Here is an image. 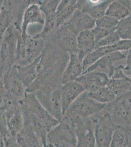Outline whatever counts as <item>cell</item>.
<instances>
[{"instance_id": "cell-26", "label": "cell", "mask_w": 131, "mask_h": 147, "mask_svg": "<svg viewBox=\"0 0 131 147\" xmlns=\"http://www.w3.org/2000/svg\"><path fill=\"white\" fill-rule=\"evenodd\" d=\"M77 9V5L67 7L56 12V28L65 24Z\"/></svg>"}, {"instance_id": "cell-7", "label": "cell", "mask_w": 131, "mask_h": 147, "mask_svg": "<svg viewBox=\"0 0 131 147\" xmlns=\"http://www.w3.org/2000/svg\"><path fill=\"white\" fill-rule=\"evenodd\" d=\"M108 112L116 125H131V91L117 98Z\"/></svg>"}, {"instance_id": "cell-20", "label": "cell", "mask_w": 131, "mask_h": 147, "mask_svg": "<svg viewBox=\"0 0 131 147\" xmlns=\"http://www.w3.org/2000/svg\"><path fill=\"white\" fill-rule=\"evenodd\" d=\"M19 147H43L41 141L31 125L24 124L21 131L17 136Z\"/></svg>"}, {"instance_id": "cell-8", "label": "cell", "mask_w": 131, "mask_h": 147, "mask_svg": "<svg viewBox=\"0 0 131 147\" xmlns=\"http://www.w3.org/2000/svg\"><path fill=\"white\" fill-rule=\"evenodd\" d=\"M116 125L108 112L97 117L94 130L96 147H110Z\"/></svg>"}, {"instance_id": "cell-24", "label": "cell", "mask_w": 131, "mask_h": 147, "mask_svg": "<svg viewBox=\"0 0 131 147\" xmlns=\"http://www.w3.org/2000/svg\"><path fill=\"white\" fill-rule=\"evenodd\" d=\"M116 97L131 91V84L124 78H111L107 84Z\"/></svg>"}, {"instance_id": "cell-14", "label": "cell", "mask_w": 131, "mask_h": 147, "mask_svg": "<svg viewBox=\"0 0 131 147\" xmlns=\"http://www.w3.org/2000/svg\"><path fill=\"white\" fill-rule=\"evenodd\" d=\"M109 80V77L105 73L91 71L82 74L75 80L83 86L86 91L93 92L107 85Z\"/></svg>"}, {"instance_id": "cell-12", "label": "cell", "mask_w": 131, "mask_h": 147, "mask_svg": "<svg viewBox=\"0 0 131 147\" xmlns=\"http://www.w3.org/2000/svg\"><path fill=\"white\" fill-rule=\"evenodd\" d=\"M45 16L37 3H32L27 7L24 13L21 27V39L24 40L28 36L27 29L31 26H41L44 27Z\"/></svg>"}, {"instance_id": "cell-30", "label": "cell", "mask_w": 131, "mask_h": 147, "mask_svg": "<svg viewBox=\"0 0 131 147\" xmlns=\"http://www.w3.org/2000/svg\"><path fill=\"white\" fill-rule=\"evenodd\" d=\"M61 0H46L40 5L45 17L56 15L57 7Z\"/></svg>"}, {"instance_id": "cell-22", "label": "cell", "mask_w": 131, "mask_h": 147, "mask_svg": "<svg viewBox=\"0 0 131 147\" xmlns=\"http://www.w3.org/2000/svg\"><path fill=\"white\" fill-rule=\"evenodd\" d=\"M9 0H3V5L0 12V38L5 34L13 21V14L10 8Z\"/></svg>"}, {"instance_id": "cell-9", "label": "cell", "mask_w": 131, "mask_h": 147, "mask_svg": "<svg viewBox=\"0 0 131 147\" xmlns=\"http://www.w3.org/2000/svg\"><path fill=\"white\" fill-rule=\"evenodd\" d=\"M127 51H116L103 56L89 67L84 73L91 71L101 72L106 74L111 79L116 68L115 64L125 60Z\"/></svg>"}, {"instance_id": "cell-35", "label": "cell", "mask_w": 131, "mask_h": 147, "mask_svg": "<svg viewBox=\"0 0 131 147\" xmlns=\"http://www.w3.org/2000/svg\"><path fill=\"white\" fill-rule=\"evenodd\" d=\"M123 5L127 7L131 12V0H118Z\"/></svg>"}, {"instance_id": "cell-2", "label": "cell", "mask_w": 131, "mask_h": 147, "mask_svg": "<svg viewBox=\"0 0 131 147\" xmlns=\"http://www.w3.org/2000/svg\"><path fill=\"white\" fill-rule=\"evenodd\" d=\"M21 36V30L12 25L2 37L0 45V80L16 62Z\"/></svg>"}, {"instance_id": "cell-4", "label": "cell", "mask_w": 131, "mask_h": 147, "mask_svg": "<svg viewBox=\"0 0 131 147\" xmlns=\"http://www.w3.org/2000/svg\"><path fill=\"white\" fill-rule=\"evenodd\" d=\"M106 105L107 104H102L91 98L85 91L70 105L63 117L68 118L75 117L91 118L103 110Z\"/></svg>"}, {"instance_id": "cell-32", "label": "cell", "mask_w": 131, "mask_h": 147, "mask_svg": "<svg viewBox=\"0 0 131 147\" xmlns=\"http://www.w3.org/2000/svg\"><path fill=\"white\" fill-rule=\"evenodd\" d=\"M122 70L126 75H129L131 73V48L127 51L125 59V65Z\"/></svg>"}, {"instance_id": "cell-36", "label": "cell", "mask_w": 131, "mask_h": 147, "mask_svg": "<svg viewBox=\"0 0 131 147\" xmlns=\"http://www.w3.org/2000/svg\"><path fill=\"white\" fill-rule=\"evenodd\" d=\"M4 143H3V138L2 134L0 132V147H4Z\"/></svg>"}, {"instance_id": "cell-31", "label": "cell", "mask_w": 131, "mask_h": 147, "mask_svg": "<svg viewBox=\"0 0 131 147\" xmlns=\"http://www.w3.org/2000/svg\"><path fill=\"white\" fill-rule=\"evenodd\" d=\"M91 30L93 34L95 36L96 43L99 40L108 35L110 33L113 32L112 30H109L102 27H98L96 26H95Z\"/></svg>"}, {"instance_id": "cell-1", "label": "cell", "mask_w": 131, "mask_h": 147, "mask_svg": "<svg viewBox=\"0 0 131 147\" xmlns=\"http://www.w3.org/2000/svg\"><path fill=\"white\" fill-rule=\"evenodd\" d=\"M21 105L24 123L41 125L48 132L60 122L44 108L34 91H26L25 96L21 100Z\"/></svg>"}, {"instance_id": "cell-6", "label": "cell", "mask_w": 131, "mask_h": 147, "mask_svg": "<svg viewBox=\"0 0 131 147\" xmlns=\"http://www.w3.org/2000/svg\"><path fill=\"white\" fill-rule=\"evenodd\" d=\"M68 119L71 121L75 127L77 137V147H96L94 130L96 119L80 117Z\"/></svg>"}, {"instance_id": "cell-10", "label": "cell", "mask_w": 131, "mask_h": 147, "mask_svg": "<svg viewBox=\"0 0 131 147\" xmlns=\"http://www.w3.org/2000/svg\"><path fill=\"white\" fill-rule=\"evenodd\" d=\"M131 48V40L121 39L114 45L100 47L87 54L82 61L83 73L103 56L116 51H126Z\"/></svg>"}, {"instance_id": "cell-25", "label": "cell", "mask_w": 131, "mask_h": 147, "mask_svg": "<svg viewBox=\"0 0 131 147\" xmlns=\"http://www.w3.org/2000/svg\"><path fill=\"white\" fill-rule=\"evenodd\" d=\"M87 93L91 98L102 104H109L117 98L113 91L107 85L95 92Z\"/></svg>"}, {"instance_id": "cell-38", "label": "cell", "mask_w": 131, "mask_h": 147, "mask_svg": "<svg viewBox=\"0 0 131 147\" xmlns=\"http://www.w3.org/2000/svg\"><path fill=\"white\" fill-rule=\"evenodd\" d=\"M42 1V2H44L45 1H46V0H41Z\"/></svg>"}, {"instance_id": "cell-19", "label": "cell", "mask_w": 131, "mask_h": 147, "mask_svg": "<svg viewBox=\"0 0 131 147\" xmlns=\"http://www.w3.org/2000/svg\"><path fill=\"white\" fill-rule=\"evenodd\" d=\"M40 57L41 55L27 65L15 64L20 80L27 88L35 81L38 76Z\"/></svg>"}, {"instance_id": "cell-34", "label": "cell", "mask_w": 131, "mask_h": 147, "mask_svg": "<svg viewBox=\"0 0 131 147\" xmlns=\"http://www.w3.org/2000/svg\"><path fill=\"white\" fill-rule=\"evenodd\" d=\"M116 77L118 78H124L129 81L131 84V78L125 74L123 71H120L116 74Z\"/></svg>"}, {"instance_id": "cell-27", "label": "cell", "mask_w": 131, "mask_h": 147, "mask_svg": "<svg viewBox=\"0 0 131 147\" xmlns=\"http://www.w3.org/2000/svg\"><path fill=\"white\" fill-rule=\"evenodd\" d=\"M116 30L121 39L131 40V12L128 17L119 21Z\"/></svg>"}, {"instance_id": "cell-23", "label": "cell", "mask_w": 131, "mask_h": 147, "mask_svg": "<svg viewBox=\"0 0 131 147\" xmlns=\"http://www.w3.org/2000/svg\"><path fill=\"white\" fill-rule=\"evenodd\" d=\"M130 14L131 11L127 7L118 0H115L108 6L105 15L111 16L120 21L128 17Z\"/></svg>"}, {"instance_id": "cell-37", "label": "cell", "mask_w": 131, "mask_h": 147, "mask_svg": "<svg viewBox=\"0 0 131 147\" xmlns=\"http://www.w3.org/2000/svg\"><path fill=\"white\" fill-rule=\"evenodd\" d=\"M3 0H0V12L2 9V7L3 5Z\"/></svg>"}, {"instance_id": "cell-28", "label": "cell", "mask_w": 131, "mask_h": 147, "mask_svg": "<svg viewBox=\"0 0 131 147\" xmlns=\"http://www.w3.org/2000/svg\"><path fill=\"white\" fill-rule=\"evenodd\" d=\"M121 39L117 31L116 30H114L96 42L95 49L100 47L114 45L118 43Z\"/></svg>"}, {"instance_id": "cell-29", "label": "cell", "mask_w": 131, "mask_h": 147, "mask_svg": "<svg viewBox=\"0 0 131 147\" xmlns=\"http://www.w3.org/2000/svg\"><path fill=\"white\" fill-rule=\"evenodd\" d=\"M118 22L119 21L116 19L108 15H105L102 17L96 19L95 25L96 26L114 31L116 30Z\"/></svg>"}, {"instance_id": "cell-11", "label": "cell", "mask_w": 131, "mask_h": 147, "mask_svg": "<svg viewBox=\"0 0 131 147\" xmlns=\"http://www.w3.org/2000/svg\"><path fill=\"white\" fill-rule=\"evenodd\" d=\"M2 80L7 93L19 100L23 98L27 88L20 80L15 64L5 72Z\"/></svg>"}, {"instance_id": "cell-33", "label": "cell", "mask_w": 131, "mask_h": 147, "mask_svg": "<svg viewBox=\"0 0 131 147\" xmlns=\"http://www.w3.org/2000/svg\"><path fill=\"white\" fill-rule=\"evenodd\" d=\"M6 93V91L3 86L2 79L0 80V105H3V99Z\"/></svg>"}, {"instance_id": "cell-13", "label": "cell", "mask_w": 131, "mask_h": 147, "mask_svg": "<svg viewBox=\"0 0 131 147\" xmlns=\"http://www.w3.org/2000/svg\"><path fill=\"white\" fill-rule=\"evenodd\" d=\"M96 19L85 12L77 9L73 15L64 24L77 35L85 30H91L96 26Z\"/></svg>"}, {"instance_id": "cell-21", "label": "cell", "mask_w": 131, "mask_h": 147, "mask_svg": "<svg viewBox=\"0 0 131 147\" xmlns=\"http://www.w3.org/2000/svg\"><path fill=\"white\" fill-rule=\"evenodd\" d=\"M110 147H131V127L120 125H116Z\"/></svg>"}, {"instance_id": "cell-16", "label": "cell", "mask_w": 131, "mask_h": 147, "mask_svg": "<svg viewBox=\"0 0 131 147\" xmlns=\"http://www.w3.org/2000/svg\"><path fill=\"white\" fill-rule=\"evenodd\" d=\"M83 73L82 62L78 58L77 52L71 53L68 62L62 74L60 82L63 84L75 81Z\"/></svg>"}, {"instance_id": "cell-17", "label": "cell", "mask_w": 131, "mask_h": 147, "mask_svg": "<svg viewBox=\"0 0 131 147\" xmlns=\"http://www.w3.org/2000/svg\"><path fill=\"white\" fill-rule=\"evenodd\" d=\"M85 91L77 80L62 84L61 92L63 115L70 105Z\"/></svg>"}, {"instance_id": "cell-18", "label": "cell", "mask_w": 131, "mask_h": 147, "mask_svg": "<svg viewBox=\"0 0 131 147\" xmlns=\"http://www.w3.org/2000/svg\"><path fill=\"white\" fill-rule=\"evenodd\" d=\"M77 54L82 62L84 57L94 50L96 41L91 30L81 32L77 35Z\"/></svg>"}, {"instance_id": "cell-3", "label": "cell", "mask_w": 131, "mask_h": 147, "mask_svg": "<svg viewBox=\"0 0 131 147\" xmlns=\"http://www.w3.org/2000/svg\"><path fill=\"white\" fill-rule=\"evenodd\" d=\"M47 147H77V137L71 121L63 117L55 127L48 131Z\"/></svg>"}, {"instance_id": "cell-5", "label": "cell", "mask_w": 131, "mask_h": 147, "mask_svg": "<svg viewBox=\"0 0 131 147\" xmlns=\"http://www.w3.org/2000/svg\"><path fill=\"white\" fill-rule=\"evenodd\" d=\"M61 87L48 90L39 89L34 91L44 108L59 121L63 118Z\"/></svg>"}, {"instance_id": "cell-15", "label": "cell", "mask_w": 131, "mask_h": 147, "mask_svg": "<svg viewBox=\"0 0 131 147\" xmlns=\"http://www.w3.org/2000/svg\"><path fill=\"white\" fill-rule=\"evenodd\" d=\"M54 41L57 46L62 50L71 53L77 52V35L65 25L56 28Z\"/></svg>"}]
</instances>
